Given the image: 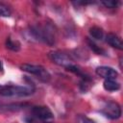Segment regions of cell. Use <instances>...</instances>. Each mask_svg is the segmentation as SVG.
<instances>
[{
	"label": "cell",
	"mask_w": 123,
	"mask_h": 123,
	"mask_svg": "<svg viewBox=\"0 0 123 123\" xmlns=\"http://www.w3.org/2000/svg\"><path fill=\"white\" fill-rule=\"evenodd\" d=\"M96 74L105 80L108 79H115L118 76V73L115 69L110 66H99L96 68Z\"/></svg>",
	"instance_id": "cell-7"
},
{
	"label": "cell",
	"mask_w": 123,
	"mask_h": 123,
	"mask_svg": "<svg viewBox=\"0 0 123 123\" xmlns=\"http://www.w3.org/2000/svg\"><path fill=\"white\" fill-rule=\"evenodd\" d=\"M77 122H78V123H95L94 120L88 118V117L86 116V115H82V114L78 115V117H77Z\"/></svg>",
	"instance_id": "cell-15"
},
{
	"label": "cell",
	"mask_w": 123,
	"mask_h": 123,
	"mask_svg": "<svg viewBox=\"0 0 123 123\" xmlns=\"http://www.w3.org/2000/svg\"><path fill=\"white\" fill-rule=\"evenodd\" d=\"M102 4L109 9H114L118 6V1H114V0H109V1H103Z\"/></svg>",
	"instance_id": "cell-14"
},
{
	"label": "cell",
	"mask_w": 123,
	"mask_h": 123,
	"mask_svg": "<svg viewBox=\"0 0 123 123\" xmlns=\"http://www.w3.org/2000/svg\"><path fill=\"white\" fill-rule=\"evenodd\" d=\"M34 86H0V95L5 97H24L34 93Z\"/></svg>",
	"instance_id": "cell-1"
},
{
	"label": "cell",
	"mask_w": 123,
	"mask_h": 123,
	"mask_svg": "<svg viewBox=\"0 0 123 123\" xmlns=\"http://www.w3.org/2000/svg\"><path fill=\"white\" fill-rule=\"evenodd\" d=\"M6 47L12 51H18L20 49V44L17 41L12 40L11 37H8L6 40Z\"/></svg>",
	"instance_id": "cell-12"
},
{
	"label": "cell",
	"mask_w": 123,
	"mask_h": 123,
	"mask_svg": "<svg viewBox=\"0 0 123 123\" xmlns=\"http://www.w3.org/2000/svg\"><path fill=\"white\" fill-rule=\"evenodd\" d=\"M31 34L38 40H41L49 45H53L55 43V36L54 31L49 25H35L30 28Z\"/></svg>",
	"instance_id": "cell-2"
},
{
	"label": "cell",
	"mask_w": 123,
	"mask_h": 123,
	"mask_svg": "<svg viewBox=\"0 0 123 123\" xmlns=\"http://www.w3.org/2000/svg\"><path fill=\"white\" fill-rule=\"evenodd\" d=\"M0 15L5 16V17L11 15V10L9 9L8 6H6L3 3H0Z\"/></svg>",
	"instance_id": "cell-13"
},
{
	"label": "cell",
	"mask_w": 123,
	"mask_h": 123,
	"mask_svg": "<svg viewBox=\"0 0 123 123\" xmlns=\"http://www.w3.org/2000/svg\"><path fill=\"white\" fill-rule=\"evenodd\" d=\"M106 42L108 44H110L111 47L113 48H116L118 50H122L123 49V43H122V40L121 38L115 35V34H112V33H110L106 36Z\"/></svg>",
	"instance_id": "cell-8"
},
{
	"label": "cell",
	"mask_w": 123,
	"mask_h": 123,
	"mask_svg": "<svg viewBox=\"0 0 123 123\" xmlns=\"http://www.w3.org/2000/svg\"><path fill=\"white\" fill-rule=\"evenodd\" d=\"M89 35L95 38V39H98V40H101L104 37V32L103 30L100 28V27H97V26H93L89 29Z\"/></svg>",
	"instance_id": "cell-10"
},
{
	"label": "cell",
	"mask_w": 123,
	"mask_h": 123,
	"mask_svg": "<svg viewBox=\"0 0 123 123\" xmlns=\"http://www.w3.org/2000/svg\"><path fill=\"white\" fill-rule=\"evenodd\" d=\"M49 59L56 64L62 66L64 68H67L71 65L74 64L73 60L70 58L69 55H67L64 52H61V51H52L48 54Z\"/></svg>",
	"instance_id": "cell-4"
},
{
	"label": "cell",
	"mask_w": 123,
	"mask_h": 123,
	"mask_svg": "<svg viewBox=\"0 0 123 123\" xmlns=\"http://www.w3.org/2000/svg\"><path fill=\"white\" fill-rule=\"evenodd\" d=\"M20 68L25 72H28V73H30L32 75H35L37 79H39L42 82H48L50 80L51 76H50L49 72L41 65L24 63V64H21Z\"/></svg>",
	"instance_id": "cell-3"
},
{
	"label": "cell",
	"mask_w": 123,
	"mask_h": 123,
	"mask_svg": "<svg viewBox=\"0 0 123 123\" xmlns=\"http://www.w3.org/2000/svg\"><path fill=\"white\" fill-rule=\"evenodd\" d=\"M101 112L110 119H118L121 116V108L116 102H109L101 110Z\"/></svg>",
	"instance_id": "cell-5"
},
{
	"label": "cell",
	"mask_w": 123,
	"mask_h": 123,
	"mask_svg": "<svg viewBox=\"0 0 123 123\" xmlns=\"http://www.w3.org/2000/svg\"><path fill=\"white\" fill-rule=\"evenodd\" d=\"M103 86H104V88L108 91H115L120 88V85H119V83H117L115 81V79L105 80Z\"/></svg>",
	"instance_id": "cell-9"
},
{
	"label": "cell",
	"mask_w": 123,
	"mask_h": 123,
	"mask_svg": "<svg viewBox=\"0 0 123 123\" xmlns=\"http://www.w3.org/2000/svg\"><path fill=\"white\" fill-rule=\"evenodd\" d=\"M32 112L35 117L40 120H43V121H47L53 118L52 111L46 106H35L32 109Z\"/></svg>",
	"instance_id": "cell-6"
},
{
	"label": "cell",
	"mask_w": 123,
	"mask_h": 123,
	"mask_svg": "<svg viewBox=\"0 0 123 123\" xmlns=\"http://www.w3.org/2000/svg\"><path fill=\"white\" fill-rule=\"evenodd\" d=\"M2 71H3V65H2V62L0 61V72H2Z\"/></svg>",
	"instance_id": "cell-16"
},
{
	"label": "cell",
	"mask_w": 123,
	"mask_h": 123,
	"mask_svg": "<svg viewBox=\"0 0 123 123\" xmlns=\"http://www.w3.org/2000/svg\"><path fill=\"white\" fill-rule=\"evenodd\" d=\"M87 43H88V45H89V47L91 48V50L93 51V52H95L97 55H103V56H107V53H106V51L104 50V49H102V48H100L97 44H95L91 39H88L87 38Z\"/></svg>",
	"instance_id": "cell-11"
}]
</instances>
